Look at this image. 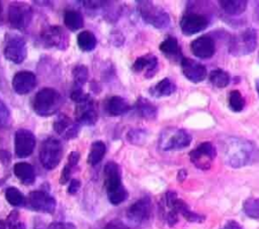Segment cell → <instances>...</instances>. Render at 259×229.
I'll return each instance as SVG.
<instances>
[{
    "label": "cell",
    "mask_w": 259,
    "mask_h": 229,
    "mask_svg": "<svg viewBox=\"0 0 259 229\" xmlns=\"http://www.w3.org/2000/svg\"><path fill=\"white\" fill-rule=\"evenodd\" d=\"M81 188V182L80 180L78 179H72L69 183V187L67 189V192L68 194H71V195H74L76 194Z\"/></svg>",
    "instance_id": "b9f144b4"
},
{
    "label": "cell",
    "mask_w": 259,
    "mask_h": 229,
    "mask_svg": "<svg viewBox=\"0 0 259 229\" xmlns=\"http://www.w3.org/2000/svg\"><path fill=\"white\" fill-rule=\"evenodd\" d=\"M176 85L170 78H164L159 81L156 85L150 88V94L155 98H163L171 96L173 93L176 92Z\"/></svg>",
    "instance_id": "484cf974"
},
{
    "label": "cell",
    "mask_w": 259,
    "mask_h": 229,
    "mask_svg": "<svg viewBox=\"0 0 259 229\" xmlns=\"http://www.w3.org/2000/svg\"><path fill=\"white\" fill-rule=\"evenodd\" d=\"M187 177V171L185 169H180L177 174V180L179 182H183Z\"/></svg>",
    "instance_id": "7dc6e473"
},
{
    "label": "cell",
    "mask_w": 259,
    "mask_h": 229,
    "mask_svg": "<svg viewBox=\"0 0 259 229\" xmlns=\"http://www.w3.org/2000/svg\"><path fill=\"white\" fill-rule=\"evenodd\" d=\"M104 229H132L130 228L125 223H123L121 220L119 219H113L111 221H109Z\"/></svg>",
    "instance_id": "60d3db41"
},
{
    "label": "cell",
    "mask_w": 259,
    "mask_h": 229,
    "mask_svg": "<svg viewBox=\"0 0 259 229\" xmlns=\"http://www.w3.org/2000/svg\"><path fill=\"white\" fill-rule=\"evenodd\" d=\"M0 161L3 164H7L10 161V153L6 150L0 149Z\"/></svg>",
    "instance_id": "bcb514c9"
},
{
    "label": "cell",
    "mask_w": 259,
    "mask_h": 229,
    "mask_svg": "<svg viewBox=\"0 0 259 229\" xmlns=\"http://www.w3.org/2000/svg\"><path fill=\"white\" fill-rule=\"evenodd\" d=\"M61 100V95L56 89L42 88L35 94L32 107L38 116L49 117L58 112Z\"/></svg>",
    "instance_id": "277c9868"
},
{
    "label": "cell",
    "mask_w": 259,
    "mask_h": 229,
    "mask_svg": "<svg viewBox=\"0 0 259 229\" xmlns=\"http://www.w3.org/2000/svg\"><path fill=\"white\" fill-rule=\"evenodd\" d=\"M77 44L82 51H91L96 47L97 39L93 32L83 30L77 35Z\"/></svg>",
    "instance_id": "f546056e"
},
{
    "label": "cell",
    "mask_w": 259,
    "mask_h": 229,
    "mask_svg": "<svg viewBox=\"0 0 259 229\" xmlns=\"http://www.w3.org/2000/svg\"><path fill=\"white\" fill-rule=\"evenodd\" d=\"M70 98L75 102V103H80V102H83V101H86L90 98V95L85 93L82 89L80 88H75L71 95H70Z\"/></svg>",
    "instance_id": "74e56055"
},
{
    "label": "cell",
    "mask_w": 259,
    "mask_h": 229,
    "mask_svg": "<svg viewBox=\"0 0 259 229\" xmlns=\"http://www.w3.org/2000/svg\"><path fill=\"white\" fill-rule=\"evenodd\" d=\"M71 173H72V166L69 165L68 163L64 165L63 169H62V173H61V176H60V180H59V183L61 185H65L69 182L70 178H71Z\"/></svg>",
    "instance_id": "ab89813d"
},
{
    "label": "cell",
    "mask_w": 259,
    "mask_h": 229,
    "mask_svg": "<svg viewBox=\"0 0 259 229\" xmlns=\"http://www.w3.org/2000/svg\"><path fill=\"white\" fill-rule=\"evenodd\" d=\"M6 228H8V227H7L6 220H2V219H0V229H6Z\"/></svg>",
    "instance_id": "c3c4849f"
},
{
    "label": "cell",
    "mask_w": 259,
    "mask_h": 229,
    "mask_svg": "<svg viewBox=\"0 0 259 229\" xmlns=\"http://www.w3.org/2000/svg\"><path fill=\"white\" fill-rule=\"evenodd\" d=\"M10 117V112L6 104L0 100V125H4L7 123Z\"/></svg>",
    "instance_id": "f35d334b"
},
{
    "label": "cell",
    "mask_w": 259,
    "mask_h": 229,
    "mask_svg": "<svg viewBox=\"0 0 259 229\" xmlns=\"http://www.w3.org/2000/svg\"><path fill=\"white\" fill-rule=\"evenodd\" d=\"M190 50L194 56L200 60L210 59L217 50L215 41L210 35H200L190 42Z\"/></svg>",
    "instance_id": "2e32d148"
},
{
    "label": "cell",
    "mask_w": 259,
    "mask_h": 229,
    "mask_svg": "<svg viewBox=\"0 0 259 229\" xmlns=\"http://www.w3.org/2000/svg\"><path fill=\"white\" fill-rule=\"evenodd\" d=\"M147 132L144 129H132L127 132V139L132 143H139L146 139Z\"/></svg>",
    "instance_id": "8d00e7d4"
},
{
    "label": "cell",
    "mask_w": 259,
    "mask_h": 229,
    "mask_svg": "<svg viewBox=\"0 0 259 229\" xmlns=\"http://www.w3.org/2000/svg\"><path fill=\"white\" fill-rule=\"evenodd\" d=\"M132 70L135 73L144 72L145 77L150 79L158 71V58L153 53H147L145 55L139 56L134 62Z\"/></svg>",
    "instance_id": "44dd1931"
},
{
    "label": "cell",
    "mask_w": 259,
    "mask_h": 229,
    "mask_svg": "<svg viewBox=\"0 0 259 229\" xmlns=\"http://www.w3.org/2000/svg\"><path fill=\"white\" fill-rule=\"evenodd\" d=\"M159 49L168 60L172 62H180L183 58L178 39L173 35L166 36V38L160 43Z\"/></svg>",
    "instance_id": "7402d4cb"
},
{
    "label": "cell",
    "mask_w": 259,
    "mask_h": 229,
    "mask_svg": "<svg viewBox=\"0 0 259 229\" xmlns=\"http://www.w3.org/2000/svg\"><path fill=\"white\" fill-rule=\"evenodd\" d=\"M192 141L191 134L182 128L173 126L166 127L159 136V147L164 151L181 150L190 145Z\"/></svg>",
    "instance_id": "3957f363"
},
{
    "label": "cell",
    "mask_w": 259,
    "mask_h": 229,
    "mask_svg": "<svg viewBox=\"0 0 259 229\" xmlns=\"http://www.w3.org/2000/svg\"><path fill=\"white\" fill-rule=\"evenodd\" d=\"M228 106L231 111L239 113L245 108V98L239 90H232L228 97Z\"/></svg>",
    "instance_id": "1f68e13d"
},
{
    "label": "cell",
    "mask_w": 259,
    "mask_h": 229,
    "mask_svg": "<svg viewBox=\"0 0 259 229\" xmlns=\"http://www.w3.org/2000/svg\"><path fill=\"white\" fill-rule=\"evenodd\" d=\"M40 38L49 46L64 49L68 45V36L64 29L58 25L45 27L40 33Z\"/></svg>",
    "instance_id": "ac0fdd59"
},
{
    "label": "cell",
    "mask_w": 259,
    "mask_h": 229,
    "mask_svg": "<svg viewBox=\"0 0 259 229\" xmlns=\"http://www.w3.org/2000/svg\"><path fill=\"white\" fill-rule=\"evenodd\" d=\"M63 146L59 139L48 137L39 147V160L42 166L47 169H54L58 166L62 159Z\"/></svg>",
    "instance_id": "52a82bcc"
},
{
    "label": "cell",
    "mask_w": 259,
    "mask_h": 229,
    "mask_svg": "<svg viewBox=\"0 0 259 229\" xmlns=\"http://www.w3.org/2000/svg\"><path fill=\"white\" fill-rule=\"evenodd\" d=\"M244 213L251 219L259 220V198H248L243 203Z\"/></svg>",
    "instance_id": "d6a6232c"
},
{
    "label": "cell",
    "mask_w": 259,
    "mask_h": 229,
    "mask_svg": "<svg viewBox=\"0 0 259 229\" xmlns=\"http://www.w3.org/2000/svg\"><path fill=\"white\" fill-rule=\"evenodd\" d=\"M138 12L142 19L157 29H165L170 26L171 18L166 10L154 4L152 1H137Z\"/></svg>",
    "instance_id": "5b68a950"
},
{
    "label": "cell",
    "mask_w": 259,
    "mask_h": 229,
    "mask_svg": "<svg viewBox=\"0 0 259 229\" xmlns=\"http://www.w3.org/2000/svg\"><path fill=\"white\" fill-rule=\"evenodd\" d=\"M180 67L183 76L191 83H200L204 81L207 76L205 66L190 58L183 56L180 61Z\"/></svg>",
    "instance_id": "5bb4252c"
},
{
    "label": "cell",
    "mask_w": 259,
    "mask_h": 229,
    "mask_svg": "<svg viewBox=\"0 0 259 229\" xmlns=\"http://www.w3.org/2000/svg\"><path fill=\"white\" fill-rule=\"evenodd\" d=\"M104 109L109 116L115 117L126 113L131 109V106L122 97L112 96L105 102Z\"/></svg>",
    "instance_id": "603a6c76"
},
{
    "label": "cell",
    "mask_w": 259,
    "mask_h": 229,
    "mask_svg": "<svg viewBox=\"0 0 259 229\" xmlns=\"http://www.w3.org/2000/svg\"><path fill=\"white\" fill-rule=\"evenodd\" d=\"M35 146V137L34 134L28 129H18L15 132L14 136V150L15 154L20 157H27L29 156Z\"/></svg>",
    "instance_id": "7c38bea8"
},
{
    "label": "cell",
    "mask_w": 259,
    "mask_h": 229,
    "mask_svg": "<svg viewBox=\"0 0 259 229\" xmlns=\"http://www.w3.org/2000/svg\"><path fill=\"white\" fill-rule=\"evenodd\" d=\"M32 18V10L25 3H11L8 9V19L12 27L16 29H25Z\"/></svg>",
    "instance_id": "8fae6325"
},
{
    "label": "cell",
    "mask_w": 259,
    "mask_h": 229,
    "mask_svg": "<svg viewBox=\"0 0 259 229\" xmlns=\"http://www.w3.org/2000/svg\"><path fill=\"white\" fill-rule=\"evenodd\" d=\"M258 43L257 31L253 27H248L235 34L229 42V52L234 56H243L252 53Z\"/></svg>",
    "instance_id": "8992f818"
},
{
    "label": "cell",
    "mask_w": 259,
    "mask_h": 229,
    "mask_svg": "<svg viewBox=\"0 0 259 229\" xmlns=\"http://www.w3.org/2000/svg\"><path fill=\"white\" fill-rule=\"evenodd\" d=\"M54 130L62 135L65 139H73L78 136L80 126L77 122L72 121L67 115L61 113L53 123Z\"/></svg>",
    "instance_id": "ffe728a7"
},
{
    "label": "cell",
    "mask_w": 259,
    "mask_h": 229,
    "mask_svg": "<svg viewBox=\"0 0 259 229\" xmlns=\"http://www.w3.org/2000/svg\"><path fill=\"white\" fill-rule=\"evenodd\" d=\"M221 229H244V228L237 221L229 220Z\"/></svg>",
    "instance_id": "f6af8a7d"
},
{
    "label": "cell",
    "mask_w": 259,
    "mask_h": 229,
    "mask_svg": "<svg viewBox=\"0 0 259 229\" xmlns=\"http://www.w3.org/2000/svg\"><path fill=\"white\" fill-rule=\"evenodd\" d=\"M103 173L108 201L114 206L121 204L127 199L128 193L121 183L119 165L114 161H109L105 164Z\"/></svg>",
    "instance_id": "7a4b0ae2"
},
{
    "label": "cell",
    "mask_w": 259,
    "mask_h": 229,
    "mask_svg": "<svg viewBox=\"0 0 259 229\" xmlns=\"http://www.w3.org/2000/svg\"><path fill=\"white\" fill-rule=\"evenodd\" d=\"M74 115L76 122L79 125L82 124L86 126H91L95 124L98 119V114L94 101L89 98L86 101L76 103Z\"/></svg>",
    "instance_id": "9a60e30c"
},
{
    "label": "cell",
    "mask_w": 259,
    "mask_h": 229,
    "mask_svg": "<svg viewBox=\"0 0 259 229\" xmlns=\"http://www.w3.org/2000/svg\"><path fill=\"white\" fill-rule=\"evenodd\" d=\"M218 4L224 13L230 16L243 14L248 7V2L246 0H220Z\"/></svg>",
    "instance_id": "4316f807"
},
{
    "label": "cell",
    "mask_w": 259,
    "mask_h": 229,
    "mask_svg": "<svg viewBox=\"0 0 259 229\" xmlns=\"http://www.w3.org/2000/svg\"><path fill=\"white\" fill-rule=\"evenodd\" d=\"M11 84L18 95H26L35 88L36 77L32 72L20 71L14 75Z\"/></svg>",
    "instance_id": "d6986e66"
},
{
    "label": "cell",
    "mask_w": 259,
    "mask_h": 229,
    "mask_svg": "<svg viewBox=\"0 0 259 229\" xmlns=\"http://www.w3.org/2000/svg\"><path fill=\"white\" fill-rule=\"evenodd\" d=\"M2 13V5H1V2H0V14Z\"/></svg>",
    "instance_id": "f907efd6"
},
{
    "label": "cell",
    "mask_w": 259,
    "mask_h": 229,
    "mask_svg": "<svg viewBox=\"0 0 259 229\" xmlns=\"http://www.w3.org/2000/svg\"><path fill=\"white\" fill-rule=\"evenodd\" d=\"M64 23L71 31L79 30L84 25L82 14L77 10H67L64 14Z\"/></svg>",
    "instance_id": "f1b7e54d"
},
{
    "label": "cell",
    "mask_w": 259,
    "mask_h": 229,
    "mask_svg": "<svg viewBox=\"0 0 259 229\" xmlns=\"http://www.w3.org/2000/svg\"><path fill=\"white\" fill-rule=\"evenodd\" d=\"M208 81L212 86L219 89H223L229 86L231 82V76L227 71L223 69H214L208 74Z\"/></svg>",
    "instance_id": "4dcf8cb0"
},
{
    "label": "cell",
    "mask_w": 259,
    "mask_h": 229,
    "mask_svg": "<svg viewBox=\"0 0 259 229\" xmlns=\"http://www.w3.org/2000/svg\"><path fill=\"white\" fill-rule=\"evenodd\" d=\"M255 88H256L257 94H258V96H259V79H257L256 82H255Z\"/></svg>",
    "instance_id": "681fc988"
},
{
    "label": "cell",
    "mask_w": 259,
    "mask_h": 229,
    "mask_svg": "<svg viewBox=\"0 0 259 229\" xmlns=\"http://www.w3.org/2000/svg\"><path fill=\"white\" fill-rule=\"evenodd\" d=\"M223 157L229 166L240 168L259 161V147L252 140L239 137L227 136L222 141Z\"/></svg>",
    "instance_id": "6da1fadb"
},
{
    "label": "cell",
    "mask_w": 259,
    "mask_h": 229,
    "mask_svg": "<svg viewBox=\"0 0 259 229\" xmlns=\"http://www.w3.org/2000/svg\"><path fill=\"white\" fill-rule=\"evenodd\" d=\"M6 223L9 229H26L24 223L19 220V213L16 210H13L9 213L6 219Z\"/></svg>",
    "instance_id": "d590c367"
},
{
    "label": "cell",
    "mask_w": 259,
    "mask_h": 229,
    "mask_svg": "<svg viewBox=\"0 0 259 229\" xmlns=\"http://www.w3.org/2000/svg\"><path fill=\"white\" fill-rule=\"evenodd\" d=\"M48 229H77L73 223H65V222H54L52 223Z\"/></svg>",
    "instance_id": "7bdbcfd3"
},
{
    "label": "cell",
    "mask_w": 259,
    "mask_h": 229,
    "mask_svg": "<svg viewBox=\"0 0 259 229\" xmlns=\"http://www.w3.org/2000/svg\"><path fill=\"white\" fill-rule=\"evenodd\" d=\"M105 152H106V146L103 141L96 140L92 142V144L90 145V150L87 157L88 163L92 166L98 164L102 160Z\"/></svg>",
    "instance_id": "83f0119b"
},
{
    "label": "cell",
    "mask_w": 259,
    "mask_h": 229,
    "mask_svg": "<svg viewBox=\"0 0 259 229\" xmlns=\"http://www.w3.org/2000/svg\"><path fill=\"white\" fill-rule=\"evenodd\" d=\"M152 213V202L149 197H143L133 203L127 209V218L137 224H142L149 220Z\"/></svg>",
    "instance_id": "e0dca14e"
},
{
    "label": "cell",
    "mask_w": 259,
    "mask_h": 229,
    "mask_svg": "<svg viewBox=\"0 0 259 229\" xmlns=\"http://www.w3.org/2000/svg\"><path fill=\"white\" fill-rule=\"evenodd\" d=\"M80 160V153L78 151H71L68 155V164L72 167L76 166Z\"/></svg>",
    "instance_id": "ee69618b"
},
{
    "label": "cell",
    "mask_w": 259,
    "mask_h": 229,
    "mask_svg": "<svg viewBox=\"0 0 259 229\" xmlns=\"http://www.w3.org/2000/svg\"><path fill=\"white\" fill-rule=\"evenodd\" d=\"M73 80L75 88L82 89V86L87 82L88 80V68L85 65H77L72 72Z\"/></svg>",
    "instance_id": "836d02e7"
},
{
    "label": "cell",
    "mask_w": 259,
    "mask_h": 229,
    "mask_svg": "<svg viewBox=\"0 0 259 229\" xmlns=\"http://www.w3.org/2000/svg\"><path fill=\"white\" fill-rule=\"evenodd\" d=\"M209 24L208 18L199 12L187 11L185 12L179 21V26L182 34L191 36L197 34L207 28Z\"/></svg>",
    "instance_id": "30bf717a"
},
{
    "label": "cell",
    "mask_w": 259,
    "mask_h": 229,
    "mask_svg": "<svg viewBox=\"0 0 259 229\" xmlns=\"http://www.w3.org/2000/svg\"><path fill=\"white\" fill-rule=\"evenodd\" d=\"M5 198L11 206H22L25 202L23 194L15 187H9L5 191Z\"/></svg>",
    "instance_id": "e575fe53"
},
{
    "label": "cell",
    "mask_w": 259,
    "mask_h": 229,
    "mask_svg": "<svg viewBox=\"0 0 259 229\" xmlns=\"http://www.w3.org/2000/svg\"><path fill=\"white\" fill-rule=\"evenodd\" d=\"M13 173L23 185L28 186L34 183V180H35L34 168L28 162H25V161L16 162L13 166Z\"/></svg>",
    "instance_id": "d4e9b609"
},
{
    "label": "cell",
    "mask_w": 259,
    "mask_h": 229,
    "mask_svg": "<svg viewBox=\"0 0 259 229\" xmlns=\"http://www.w3.org/2000/svg\"><path fill=\"white\" fill-rule=\"evenodd\" d=\"M29 207L37 212L53 214L57 207V202L53 196L44 191H32L27 198Z\"/></svg>",
    "instance_id": "4fadbf2b"
},
{
    "label": "cell",
    "mask_w": 259,
    "mask_h": 229,
    "mask_svg": "<svg viewBox=\"0 0 259 229\" xmlns=\"http://www.w3.org/2000/svg\"><path fill=\"white\" fill-rule=\"evenodd\" d=\"M3 54L13 64H21L26 58L27 48L25 40L16 33L8 32L4 37Z\"/></svg>",
    "instance_id": "ba28073f"
},
{
    "label": "cell",
    "mask_w": 259,
    "mask_h": 229,
    "mask_svg": "<svg viewBox=\"0 0 259 229\" xmlns=\"http://www.w3.org/2000/svg\"><path fill=\"white\" fill-rule=\"evenodd\" d=\"M217 154L215 146L210 141H203L189 152V159L198 169L206 170L211 167Z\"/></svg>",
    "instance_id": "9c48e42d"
},
{
    "label": "cell",
    "mask_w": 259,
    "mask_h": 229,
    "mask_svg": "<svg viewBox=\"0 0 259 229\" xmlns=\"http://www.w3.org/2000/svg\"><path fill=\"white\" fill-rule=\"evenodd\" d=\"M135 113L145 119H155L158 114V108L145 97H139L134 105Z\"/></svg>",
    "instance_id": "cb8c5ba5"
}]
</instances>
